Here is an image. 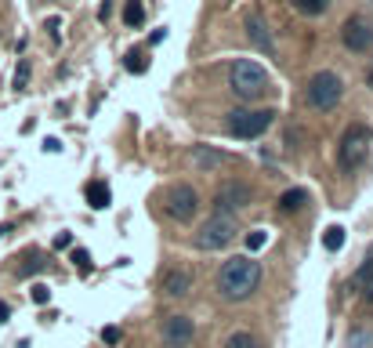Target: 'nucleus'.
Returning a JSON list of instances; mask_svg holds the SVG:
<instances>
[{
    "instance_id": "nucleus-1",
    "label": "nucleus",
    "mask_w": 373,
    "mask_h": 348,
    "mask_svg": "<svg viewBox=\"0 0 373 348\" xmlns=\"http://www.w3.org/2000/svg\"><path fill=\"white\" fill-rule=\"evenodd\" d=\"M261 283V261H254V254L229 258L218 272V294L225 302H247Z\"/></svg>"
},
{
    "instance_id": "nucleus-2",
    "label": "nucleus",
    "mask_w": 373,
    "mask_h": 348,
    "mask_svg": "<svg viewBox=\"0 0 373 348\" xmlns=\"http://www.w3.org/2000/svg\"><path fill=\"white\" fill-rule=\"evenodd\" d=\"M229 84H232V94L239 102H257V98H265V91H268V73H265L261 62L239 58L232 66Z\"/></svg>"
},
{
    "instance_id": "nucleus-3",
    "label": "nucleus",
    "mask_w": 373,
    "mask_h": 348,
    "mask_svg": "<svg viewBox=\"0 0 373 348\" xmlns=\"http://www.w3.org/2000/svg\"><path fill=\"white\" fill-rule=\"evenodd\" d=\"M340 94H345V80H340L333 69H319L304 87V102L312 109H319V113H330V109L340 102Z\"/></svg>"
},
{
    "instance_id": "nucleus-4",
    "label": "nucleus",
    "mask_w": 373,
    "mask_h": 348,
    "mask_svg": "<svg viewBox=\"0 0 373 348\" xmlns=\"http://www.w3.org/2000/svg\"><path fill=\"white\" fill-rule=\"evenodd\" d=\"M370 128H363V123H352V128L340 134L337 141V164L345 171H355L363 160H366V149H370Z\"/></svg>"
},
{
    "instance_id": "nucleus-5",
    "label": "nucleus",
    "mask_w": 373,
    "mask_h": 348,
    "mask_svg": "<svg viewBox=\"0 0 373 348\" xmlns=\"http://www.w3.org/2000/svg\"><path fill=\"white\" fill-rule=\"evenodd\" d=\"M232 240H236V218H229V214H210L200 225V232H196V247L200 250H221Z\"/></svg>"
},
{
    "instance_id": "nucleus-6",
    "label": "nucleus",
    "mask_w": 373,
    "mask_h": 348,
    "mask_svg": "<svg viewBox=\"0 0 373 348\" xmlns=\"http://www.w3.org/2000/svg\"><path fill=\"white\" fill-rule=\"evenodd\" d=\"M275 120V109H236L229 113V131L236 138H261Z\"/></svg>"
},
{
    "instance_id": "nucleus-7",
    "label": "nucleus",
    "mask_w": 373,
    "mask_h": 348,
    "mask_svg": "<svg viewBox=\"0 0 373 348\" xmlns=\"http://www.w3.org/2000/svg\"><path fill=\"white\" fill-rule=\"evenodd\" d=\"M164 207H167V214L174 221H192L196 211H200V193L192 185H174L167 193V200H164Z\"/></svg>"
},
{
    "instance_id": "nucleus-8",
    "label": "nucleus",
    "mask_w": 373,
    "mask_h": 348,
    "mask_svg": "<svg viewBox=\"0 0 373 348\" xmlns=\"http://www.w3.org/2000/svg\"><path fill=\"white\" fill-rule=\"evenodd\" d=\"M250 185H243V182H225L218 193H214V214H236V211H243L250 203Z\"/></svg>"
},
{
    "instance_id": "nucleus-9",
    "label": "nucleus",
    "mask_w": 373,
    "mask_h": 348,
    "mask_svg": "<svg viewBox=\"0 0 373 348\" xmlns=\"http://www.w3.org/2000/svg\"><path fill=\"white\" fill-rule=\"evenodd\" d=\"M340 40H345L348 51H370L373 47V22L363 19V15H352V19L345 22V29H340Z\"/></svg>"
},
{
    "instance_id": "nucleus-10",
    "label": "nucleus",
    "mask_w": 373,
    "mask_h": 348,
    "mask_svg": "<svg viewBox=\"0 0 373 348\" xmlns=\"http://www.w3.org/2000/svg\"><path fill=\"white\" fill-rule=\"evenodd\" d=\"M192 338H196V323H192V315H167L164 320V341L171 348H189Z\"/></svg>"
},
{
    "instance_id": "nucleus-11",
    "label": "nucleus",
    "mask_w": 373,
    "mask_h": 348,
    "mask_svg": "<svg viewBox=\"0 0 373 348\" xmlns=\"http://www.w3.org/2000/svg\"><path fill=\"white\" fill-rule=\"evenodd\" d=\"M192 283H196V276H192L189 268H167V272L159 276V290L167 297H185L192 290Z\"/></svg>"
},
{
    "instance_id": "nucleus-12",
    "label": "nucleus",
    "mask_w": 373,
    "mask_h": 348,
    "mask_svg": "<svg viewBox=\"0 0 373 348\" xmlns=\"http://www.w3.org/2000/svg\"><path fill=\"white\" fill-rule=\"evenodd\" d=\"M247 37H250V44L257 47V51H265V55H272V51H275L272 33H268V26H265V15H261V11H250V15H247Z\"/></svg>"
},
{
    "instance_id": "nucleus-13",
    "label": "nucleus",
    "mask_w": 373,
    "mask_h": 348,
    "mask_svg": "<svg viewBox=\"0 0 373 348\" xmlns=\"http://www.w3.org/2000/svg\"><path fill=\"white\" fill-rule=\"evenodd\" d=\"M225 160H229V156L225 153H218V149H210V146H192V167L196 171H218Z\"/></svg>"
},
{
    "instance_id": "nucleus-14",
    "label": "nucleus",
    "mask_w": 373,
    "mask_h": 348,
    "mask_svg": "<svg viewBox=\"0 0 373 348\" xmlns=\"http://www.w3.org/2000/svg\"><path fill=\"white\" fill-rule=\"evenodd\" d=\"M84 196H87V207H91V211H105L109 203H112V193H109L105 182H87Z\"/></svg>"
},
{
    "instance_id": "nucleus-15",
    "label": "nucleus",
    "mask_w": 373,
    "mask_h": 348,
    "mask_svg": "<svg viewBox=\"0 0 373 348\" xmlns=\"http://www.w3.org/2000/svg\"><path fill=\"white\" fill-rule=\"evenodd\" d=\"M352 290H359L366 302L373 305V261H366V265H359V272L352 276Z\"/></svg>"
},
{
    "instance_id": "nucleus-16",
    "label": "nucleus",
    "mask_w": 373,
    "mask_h": 348,
    "mask_svg": "<svg viewBox=\"0 0 373 348\" xmlns=\"http://www.w3.org/2000/svg\"><path fill=\"white\" fill-rule=\"evenodd\" d=\"M304 203H308V193H304V189H286V193L279 196V211H283V214H294V211L304 207Z\"/></svg>"
},
{
    "instance_id": "nucleus-17",
    "label": "nucleus",
    "mask_w": 373,
    "mask_h": 348,
    "mask_svg": "<svg viewBox=\"0 0 373 348\" xmlns=\"http://www.w3.org/2000/svg\"><path fill=\"white\" fill-rule=\"evenodd\" d=\"M123 22L131 26V29H138V26L145 22V4H141V0H127V8H123Z\"/></svg>"
},
{
    "instance_id": "nucleus-18",
    "label": "nucleus",
    "mask_w": 373,
    "mask_h": 348,
    "mask_svg": "<svg viewBox=\"0 0 373 348\" xmlns=\"http://www.w3.org/2000/svg\"><path fill=\"white\" fill-rule=\"evenodd\" d=\"M345 243H348V232L340 225H330L327 232H322V247H327V250H340Z\"/></svg>"
},
{
    "instance_id": "nucleus-19",
    "label": "nucleus",
    "mask_w": 373,
    "mask_h": 348,
    "mask_svg": "<svg viewBox=\"0 0 373 348\" xmlns=\"http://www.w3.org/2000/svg\"><path fill=\"white\" fill-rule=\"evenodd\" d=\"M44 268H47V258H44V254H29V258H26V265H19V279L37 276V272H44Z\"/></svg>"
},
{
    "instance_id": "nucleus-20",
    "label": "nucleus",
    "mask_w": 373,
    "mask_h": 348,
    "mask_svg": "<svg viewBox=\"0 0 373 348\" xmlns=\"http://www.w3.org/2000/svg\"><path fill=\"white\" fill-rule=\"evenodd\" d=\"M370 345H373V330H366V327L352 330L348 341H345V348H370Z\"/></svg>"
},
{
    "instance_id": "nucleus-21",
    "label": "nucleus",
    "mask_w": 373,
    "mask_h": 348,
    "mask_svg": "<svg viewBox=\"0 0 373 348\" xmlns=\"http://www.w3.org/2000/svg\"><path fill=\"white\" fill-rule=\"evenodd\" d=\"M225 348H257V338L250 334V330H236V334H229Z\"/></svg>"
},
{
    "instance_id": "nucleus-22",
    "label": "nucleus",
    "mask_w": 373,
    "mask_h": 348,
    "mask_svg": "<svg viewBox=\"0 0 373 348\" xmlns=\"http://www.w3.org/2000/svg\"><path fill=\"white\" fill-rule=\"evenodd\" d=\"M123 66H127V73H145L149 69V58H145V51H127Z\"/></svg>"
},
{
    "instance_id": "nucleus-23",
    "label": "nucleus",
    "mask_w": 373,
    "mask_h": 348,
    "mask_svg": "<svg viewBox=\"0 0 373 348\" xmlns=\"http://www.w3.org/2000/svg\"><path fill=\"white\" fill-rule=\"evenodd\" d=\"M294 8L301 15H322V11L330 8V0H294Z\"/></svg>"
},
{
    "instance_id": "nucleus-24",
    "label": "nucleus",
    "mask_w": 373,
    "mask_h": 348,
    "mask_svg": "<svg viewBox=\"0 0 373 348\" xmlns=\"http://www.w3.org/2000/svg\"><path fill=\"white\" fill-rule=\"evenodd\" d=\"M268 243V232L265 229H254L250 236H247V250H250V254H254V250H261Z\"/></svg>"
},
{
    "instance_id": "nucleus-25",
    "label": "nucleus",
    "mask_w": 373,
    "mask_h": 348,
    "mask_svg": "<svg viewBox=\"0 0 373 348\" xmlns=\"http://www.w3.org/2000/svg\"><path fill=\"white\" fill-rule=\"evenodd\" d=\"M73 265L80 268V272H91V254L84 247H73Z\"/></svg>"
},
{
    "instance_id": "nucleus-26",
    "label": "nucleus",
    "mask_w": 373,
    "mask_h": 348,
    "mask_svg": "<svg viewBox=\"0 0 373 348\" xmlns=\"http://www.w3.org/2000/svg\"><path fill=\"white\" fill-rule=\"evenodd\" d=\"M26 84H29V62L22 58L19 69H15V91H26Z\"/></svg>"
},
{
    "instance_id": "nucleus-27",
    "label": "nucleus",
    "mask_w": 373,
    "mask_h": 348,
    "mask_svg": "<svg viewBox=\"0 0 373 348\" xmlns=\"http://www.w3.org/2000/svg\"><path fill=\"white\" fill-rule=\"evenodd\" d=\"M29 297H33V305H47V302H51V290H47L44 283H37V287H33V294H29Z\"/></svg>"
},
{
    "instance_id": "nucleus-28",
    "label": "nucleus",
    "mask_w": 373,
    "mask_h": 348,
    "mask_svg": "<svg viewBox=\"0 0 373 348\" xmlns=\"http://www.w3.org/2000/svg\"><path fill=\"white\" fill-rule=\"evenodd\" d=\"M102 341H105V345H120V341H123V330H120V327H105V330H102Z\"/></svg>"
},
{
    "instance_id": "nucleus-29",
    "label": "nucleus",
    "mask_w": 373,
    "mask_h": 348,
    "mask_svg": "<svg viewBox=\"0 0 373 348\" xmlns=\"http://www.w3.org/2000/svg\"><path fill=\"white\" fill-rule=\"evenodd\" d=\"M69 243H73V236H69V232H58V236H55V247H58V250H62V247H69Z\"/></svg>"
},
{
    "instance_id": "nucleus-30",
    "label": "nucleus",
    "mask_w": 373,
    "mask_h": 348,
    "mask_svg": "<svg viewBox=\"0 0 373 348\" xmlns=\"http://www.w3.org/2000/svg\"><path fill=\"white\" fill-rule=\"evenodd\" d=\"M167 40V29H156V33L149 37V47H156V44H164Z\"/></svg>"
},
{
    "instance_id": "nucleus-31",
    "label": "nucleus",
    "mask_w": 373,
    "mask_h": 348,
    "mask_svg": "<svg viewBox=\"0 0 373 348\" xmlns=\"http://www.w3.org/2000/svg\"><path fill=\"white\" fill-rule=\"evenodd\" d=\"M44 149H47V153H62V141H58V138H47Z\"/></svg>"
},
{
    "instance_id": "nucleus-32",
    "label": "nucleus",
    "mask_w": 373,
    "mask_h": 348,
    "mask_svg": "<svg viewBox=\"0 0 373 348\" xmlns=\"http://www.w3.org/2000/svg\"><path fill=\"white\" fill-rule=\"evenodd\" d=\"M109 15H112V0H105V4H102V8H98V19H102V22H105V19H109Z\"/></svg>"
},
{
    "instance_id": "nucleus-33",
    "label": "nucleus",
    "mask_w": 373,
    "mask_h": 348,
    "mask_svg": "<svg viewBox=\"0 0 373 348\" xmlns=\"http://www.w3.org/2000/svg\"><path fill=\"white\" fill-rule=\"evenodd\" d=\"M8 315H11V308H8L4 302H0V323H8Z\"/></svg>"
},
{
    "instance_id": "nucleus-34",
    "label": "nucleus",
    "mask_w": 373,
    "mask_h": 348,
    "mask_svg": "<svg viewBox=\"0 0 373 348\" xmlns=\"http://www.w3.org/2000/svg\"><path fill=\"white\" fill-rule=\"evenodd\" d=\"M366 87H373V62H370V69H366Z\"/></svg>"
},
{
    "instance_id": "nucleus-35",
    "label": "nucleus",
    "mask_w": 373,
    "mask_h": 348,
    "mask_svg": "<svg viewBox=\"0 0 373 348\" xmlns=\"http://www.w3.org/2000/svg\"><path fill=\"white\" fill-rule=\"evenodd\" d=\"M0 232H4V229H0Z\"/></svg>"
}]
</instances>
